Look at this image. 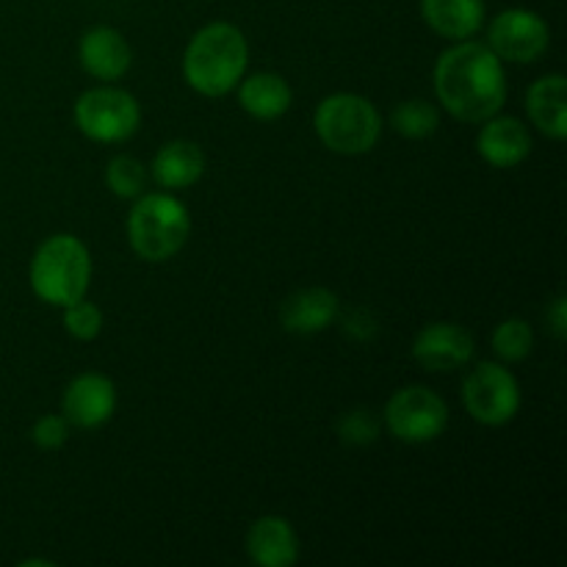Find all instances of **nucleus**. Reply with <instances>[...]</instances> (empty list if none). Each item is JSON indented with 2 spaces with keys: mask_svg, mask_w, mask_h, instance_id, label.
<instances>
[{
  "mask_svg": "<svg viewBox=\"0 0 567 567\" xmlns=\"http://www.w3.org/2000/svg\"><path fill=\"white\" fill-rule=\"evenodd\" d=\"M421 17L437 37L463 42L485 25V0H421Z\"/></svg>",
  "mask_w": 567,
  "mask_h": 567,
  "instance_id": "a211bd4d",
  "label": "nucleus"
},
{
  "mask_svg": "<svg viewBox=\"0 0 567 567\" xmlns=\"http://www.w3.org/2000/svg\"><path fill=\"white\" fill-rule=\"evenodd\" d=\"M476 150L496 169H513V166L524 164L529 158L532 133L518 116H504L498 111L491 120L482 122L480 136H476Z\"/></svg>",
  "mask_w": 567,
  "mask_h": 567,
  "instance_id": "f8f14e48",
  "label": "nucleus"
},
{
  "mask_svg": "<svg viewBox=\"0 0 567 567\" xmlns=\"http://www.w3.org/2000/svg\"><path fill=\"white\" fill-rule=\"evenodd\" d=\"M338 313H341V302L330 288H302V291L291 293L280 308V324L286 332L293 336H316L324 332L327 327L336 324Z\"/></svg>",
  "mask_w": 567,
  "mask_h": 567,
  "instance_id": "2eb2a0df",
  "label": "nucleus"
},
{
  "mask_svg": "<svg viewBox=\"0 0 567 567\" xmlns=\"http://www.w3.org/2000/svg\"><path fill=\"white\" fill-rule=\"evenodd\" d=\"M249 48L233 22H210L199 28L183 53V78L205 97H225L247 72Z\"/></svg>",
  "mask_w": 567,
  "mask_h": 567,
  "instance_id": "f03ea898",
  "label": "nucleus"
},
{
  "mask_svg": "<svg viewBox=\"0 0 567 567\" xmlns=\"http://www.w3.org/2000/svg\"><path fill=\"white\" fill-rule=\"evenodd\" d=\"M382 424L371 410L358 408V410H349L338 419V435H341L343 443L349 446H369L380 437Z\"/></svg>",
  "mask_w": 567,
  "mask_h": 567,
  "instance_id": "b1692460",
  "label": "nucleus"
},
{
  "mask_svg": "<svg viewBox=\"0 0 567 567\" xmlns=\"http://www.w3.org/2000/svg\"><path fill=\"white\" fill-rule=\"evenodd\" d=\"M78 61L97 81H120L131 70V44L116 28L94 25L78 42Z\"/></svg>",
  "mask_w": 567,
  "mask_h": 567,
  "instance_id": "ddd939ff",
  "label": "nucleus"
},
{
  "mask_svg": "<svg viewBox=\"0 0 567 567\" xmlns=\"http://www.w3.org/2000/svg\"><path fill=\"white\" fill-rule=\"evenodd\" d=\"M192 236L188 208L169 192L142 194L127 214V238L133 252L147 264H164L186 247Z\"/></svg>",
  "mask_w": 567,
  "mask_h": 567,
  "instance_id": "20e7f679",
  "label": "nucleus"
},
{
  "mask_svg": "<svg viewBox=\"0 0 567 567\" xmlns=\"http://www.w3.org/2000/svg\"><path fill=\"white\" fill-rule=\"evenodd\" d=\"M105 186L120 199L142 197L147 188V166L133 155H114L105 166Z\"/></svg>",
  "mask_w": 567,
  "mask_h": 567,
  "instance_id": "4be33fe9",
  "label": "nucleus"
},
{
  "mask_svg": "<svg viewBox=\"0 0 567 567\" xmlns=\"http://www.w3.org/2000/svg\"><path fill=\"white\" fill-rule=\"evenodd\" d=\"M116 410V388L100 371H83L66 385L61 415L78 430H97L109 424Z\"/></svg>",
  "mask_w": 567,
  "mask_h": 567,
  "instance_id": "9b49d317",
  "label": "nucleus"
},
{
  "mask_svg": "<svg viewBox=\"0 0 567 567\" xmlns=\"http://www.w3.org/2000/svg\"><path fill=\"white\" fill-rule=\"evenodd\" d=\"M61 310H64V330L75 341H94L103 332V310L94 302H86V297Z\"/></svg>",
  "mask_w": 567,
  "mask_h": 567,
  "instance_id": "5701e85b",
  "label": "nucleus"
},
{
  "mask_svg": "<svg viewBox=\"0 0 567 567\" xmlns=\"http://www.w3.org/2000/svg\"><path fill=\"white\" fill-rule=\"evenodd\" d=\"M551 44V28L532 9H504L487 25V48L509 64H535Z\"/></svg>",
  "mask_w": 567,
  "mask_h": 567,
  "instance_id": "1a4fd4ad",
  "label": "nucleus"
},
{
  "mask_svg": "<svg viewBox=\"0 0 567 567\" xmlns=\"http://www.w3.org/2000/svg\"><path fill=\"white\" fill-rule=\"evenodd\" d=\"M293 92L277 72H255L238 81V103L252 120L275 122L291 109Z\"/></svg>",
  "mask_w": 567,
  "mask_h": 567,
  "instance_id": "6ab92c4d",
  "label": "nucleus"
},
{
  "mask_svg": "<svg viewBox=\"0 0 567 567\" xmlns=\"http://www.w3.org/2000/svg\"><path fill=\"white\" fill-rule=\"evenodd\" d=\"M491 347L502 363H520L535 349V332L524 319H507L493 330Z\"/></svg>",
  "mask_w": 567,
  "mask_h": 567,
  "instance_id": "412c9836",
  "label": "nucleus"
},
{
  "mask_svg": "<svg viewBox=\"0 0 567 567\" xmlns=\"http://www.w3.org/2000/svg\"><path fill=\"white\" fill-rule=\"evenodd\" d=\"M432 78L437 103L460 122L480 125L507 103L504 61L487 44L474 39H463L443 50Z\"/></svg>",
  "mask_w": 567,
  "mask_h": 567,
  "instance_id": "f257e3e1",
  "label": "nucleus"
},
{
  "mask_svg": "<svg viewBox=\"0 0 567 567\" xmlns=\"http://www.w3.org/2000/svg\"><path fill=\"white\" fill-rule=\"evenodd\" d=\"M150 172H153V181L164 192H183V188H192L203 177L205 153L197 142L175 138V142H166L155 153Z\"/></svg>",
  "mask_w": 567,
  "mask_h": 567,
  "instance_id": "f3484780",
  "label": "nucleus"
},
{
  "mask_svg": "<svg viewBox=\"0 0 567 567\" xmlns=\"http://www.w3.org/2000/svg\"><path fill=\"white\" fill-rule=\"evenodd\" d=\"M465 410L474 421L485 426H504L518 415L520 385L509 369L485 360L463 382Z\"/></svg>",
  "mask_w": 567,
  "mask_h": 567,
  "instance_id": "6e6552de",
  "label": "nucleus"
},
{
  "mask_svg": "<svg viewBox=\"0 0 567 567\" xmlns=\"http://www.w3.org/2000/svg\"><path fill=\"white\" fill-rule=\"evenodd\" d=\"M313 131L330 153L363 155L380 142L382 116L363 94L336 92L316 105Z\"/></svg>",
  "mask_w": 567,
  "mask_h": 567,
  "instance_id": "39448f33",
  "label": "nucleus"
},
{
  "mask_svg": "<svg viewBox=\"0 0 567 567\" xmlns=\"http://www.w3.org/2000/svg\"><path fill=\"white\" fill-rule=\"evenodd\" d=\"M31 291L53 308H66L86 297L92 280V255L72 233H55L37 247L28 269Z\"/></svg>",
  "mask_w": 567,
  "mask_h": 567,
  "instance_id": "7ed1b4c3",
  "label": "nucleus"
},
{
  "mask_svg": "<svg viewBox=\"0 0 567 567\" xmlns=\"http://www.w3.org/2000/svg\"><path fill=\"white\" fill-rule=\"evenodd\" d=\"M247 554L258 567H291L299 559V537L282 515H264L247 532Z\"/></svg>",
  "mask_w": 567,
  "mask_h": 567,
  "instance_id": "4468645a",
  "label": "nucleus"
},
{
  "mask_svg": "<svg viewBox=\"0 0 567 567\" xmlns=\"http://www.w3.org/2000/svg\"><path fill=\"white\" fill-rule=\"evenodd\" d=\"M413 358L421 369L449 374L474 360V336L454 321H432L415 336Z\"/></svg>",
  "mask_w": 567,
  "mask_h": 567,
  "instance_id": "9d476101",
  "label": "nucleus"
},
{
  "mask_svg": "<svg viewBox=\"0 0 567 567\" xmlns=\"http://www.w3.org/2000/svg\"><path fill=\"white\" fill-rule=\"evenodd\" d=\"M75 127L97 144H122L142 125V105L116 86L86 89L72 109Z\"/></svg>",
  "mask_w": 567,
  "mask_h": 567,
  "instance_id": "423d86ee",
  "label": "nucleus"
},
{
  "mask_svg": "<svg viewBox=\"0 0 567 567\" xmlns=\"http://www.w3.org/2000/svg\"><path fill=\"white\" fill-rule=\"evenodd\" d=\"M391 125L399 136L404 138H430L432 133L441 127V111L430 103V100H402V103L393 109Z\"/></svg>",
  "mask_w": 567,
  "mask_h": 567,
  "instance_id": "aec40b11",
  "label": "nucleus"
},
{
  "mask_svg": "<svg viewBox=\"0 0 567 567\" xmlns=\"http://www.w3.org/2000/svg\"><path fill=\"white\" fill-rule=\"evenodd\" d=\"M70 437V421L59 413H48L31 426V441L33 446L44 449V452H55L61 449Z\"/></svg>",
  "mask_w": 567,
  "mask_h": 567,
  "instance_id": "393cba45",
  "label": "nucleus"
},
{
  "mask_svg": "<svg viewBox=\"0 0 567 567\" xmlns=\"http://www.w3.org/2000/svg\"><path fill=\"white\" fill-rule=\"evenodd\" d=\"M385 426L402 443H430L446 432L449 408L432 388H399L385 404Z\"/></svg>",
  "mask_w": 567,
  "mask_h": 567,
  "instance_id": "0eeeda50",
  "label": "nucleus"
},
{
  "mask_svg": "<svg viewBox=\"0 0 567 567\" xmlns=\"http://www.w3.org/2000/svg\"><path fill=\"white\" fill-rule=\"evenodd\" d=\"M546 319H548V324H551V330H554V336L559 338V341H563V338L567 336V313H565V297H557L551 302V308L546 310Z\"/></svg>",
  "mask_w": 567,
  "mask_h": 567,
  "instance_id": "a878e982",
  "label": "nucleus"
},
{
  "mask_svg": "<svg viewBox=\"0 0 567 567\" xmlns=\"http://www.w3.org/2000/svg\"><path fill=\"white\" fill-rule=\"evenodd\" d=\"M526 111L532 125L554 142L567 136V81L563 72L537 78L526 92Z\"/></svg>",
  "mask_w": 567,
  "mask_h": 567,
  "instance_id": "dca6fc26",
  "label": "nucleus"
}]
</instances>
